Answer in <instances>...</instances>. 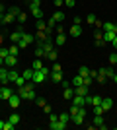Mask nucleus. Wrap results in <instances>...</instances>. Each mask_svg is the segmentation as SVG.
<instances>
[{"label": "nucleus", "instance_id": "nucleus-22", "mask_svg": "<svg viewBox=\"0 0 117 130\" xmlns=\"http://www.w3.org/2000/svg\"><path fill=\"white\" fill-rule=\"evenodd\" d=\"M64 18H67V16H64V14H62L61 10H59V12H55V14H53V20H55L57 23H61L62 20H64Z\"/></svg>", "mask_w": 117, "mask_h": 130}, {"label": "nucleus", "instance_id": "nucleus-6", "mask_svg": "<svg viewBox=\"0 0 117 130\" xmlns=\"http://www.w3.org/2000/svg\"><path fill=\"white\" fill-rule=\"evenodd\" d=\"M12 93H14V91H12V89H10L8 86H2V87H0V99H4V101H8Z\"/></svg>", "mask_w": 117, "mask_h": 130}, {"label": "nucleus", "instance_id": "nucleus-28", "mask_svg": "<svg viewBox=\"0 0 117 130\" xmlns=\"http://www.w3.org/2000/svg\"><path fill=\"white\" fill-rule=\"evenodd\" d=\"M41 56H45V49H43V45H39L37 49H35V58H41Z\"/></svg>", "mask_w": 117, "mask_h": 130}, {"label": "nucleus", "instance_id": "nucleus-53", "mask_svg": "<svg viewBox=\"0 0 117 130\" xmlns=\"http://www.w3.org/2000/svg\"><path fill=\"white\" fill-rule=\"evenodd\" d=\"M55 31H57V33H64V29H62V25H61V23H59V27H57Z\"/></svg>", "mask_w": 117, "mask_h": 130}, {"label": "nucleus", "instance_id": "nucleus-3", "mask_svg": "<svg viewBox=\"0 0 117 130\" xmlns=\"http://www.w3.org/2000/svg\"><path fill=\"white\" fill-rule=\"evenodd\" d=\"M16 64H18V56H14V54H8V56L4 58V66L8 68V70H10V68H14Z\"/></svg>", "mask_w": 117, "mask_h": 130}, {"label": "nucleus", "instance_id": "nucleus-19", "mask_svg": "<svg viewBox=\"0 0 117 130\" xmlns=\"http://www.w3.org/2000/svg\"><path fill=\"white\" fill-rule=\"evenodd\" d=\"M101 29H103V31H117V25H115V23H111V22H107V23L101 25Z\"/></svg>", "mask_w": 117, "mask_h": 130}, {"label": "nucleus", "instance_id": "nucleus-24", "mask_svg": "<svg viewBox=\"0 0 117 130\" xmlns=\"http://www.w3.org/2000/svg\"><path fill=\"white\" fill-rule=\"evenodd\" d=\"M96 105H101V95H94V97H92L90 107H96Z\"/></svg>", "mask_w": 117, "mask_h": 130}, {"label": "nucleus", "instance_id": "nucleus-26", "mask_svg": "<svg viewBox=\"0 0 117 130\" xmlns=\"http://www.w3.org/2000/svg\"><path fill=\"white\" fill-rule=\"evenodd\" d=\"M43 49H45V54H47V53H51V51L55 49V47H53V43H51L49 39H47V41L43 43Z\"/></svg>", "mask_w": 117, "mask_h": 130}, {"label": "nucleus", "instance_id": "nucleus-18", "mask_svg": "<svg viewBox=\"0 0 117 130\" xmlns=\"http://www.w3.org/2000/svg\"><path fill=\"white\" fill-rule=\"evenodd\" d=\"M18 78H20V74H18V72L14 70V68H10V70H8V80H10L12 84H14V82H16Z\"/></svg>", "mask_w": 117, "mask_h": 130}, {"label": "nucleus", "instance_id": "nucleus-45", "mask_svg": "<svg viewBox=\"0 0 117 130\" xmlns=\"http://www.w3.org/2000/svg\"><path fill=\"white\" fill-rule=\"evenodd\" d=\"M109 64H117V53L109 54Z\"/></svg>", "mask_w": 117, "mask_h": 130}, {"label": "nucleus", "instance_id": "nucleus-10", "mask_svg": "<svg viewBox=\"0 0 117 130\" xmlns=\"http://www.w3.org/2000/svg\"><path fill=\"white\" fill-rule=\"evenodd\" d=\"M101 107L106 109V111H109L113 107V99L111 97H101Z\"/></svg>", "mask_w": 117, "mask_h": 130}, {"label": "nucleus", "instance_id": "nucleus-36", "mask_svg": "<svg viewBox=\"0 0 117 130\" xmlns=\"http://www.w3.org/2000/svg\"><path fill=\"white\" fill-rule=\"evenodd\" d=\"M68 113H70V119H72L74 115H78V113H80V107H78V105H72V107H70V111H68Z\"/></svg>", "mask_w": 117, "mask_h": 130}, {"label": "nucleus", "instance_id": "nucleus-11", "mask_svg": "<svg viewBox=\"0 0 117 130\" xmlns=\"http://www.w3.org/2000/svg\"><path fill=\"white\" fill-rule=\"evenodd\" d=\"M72 105H78V107H86V99L82 95H74L72 97Z\"/></svg>", "mask_w": 117, "mask_h": 130}, {"label": "nucleus", "instance_id": "nucleus-30", "mask_svg": "<svg viewBox=\"0 0 117 130\" xmlns=\"http://www.w3.org/2000/svg\"><path fill=\"white\" fill-rule=\"evenodd\" d=\"M59 120H62V122L68 124V122H70V113H61L59 115Z\"/></svg>", "mask_w": 117, "mask_h": 130}, {"label": "nucleus", "instance_id": "nucleus-50", "mask_svg": "<svg viewBox=\"0 0 117 130\" xmlns=\"http://www.w3.org/2000/svg\"><path fill=\"white\" fill-rule=\"evenodd\" d=\"M90 84H92V78H90V76H88V78H84V86H88V87H90Z\"/></svg>", "mask_w": 117, "mask_h": 130}, {"label": "nucleus", "instance_id": "nucleus-7", "mask_svg": "<svg viewBox=\"0 0 117 130\" xmlns=\"http://www.w3.org/2000/svg\"><path fill=\"white\" fill-rule=\"evenodd\" d=\"M22 35H23V29H22V27H20L18 31H14V33H12V35H10V41H12V43H14V45H18V43H20V39H22Z\"/></svg>", "mask_w": 117, "mask_h": 130}, {"label": "nucleus", "instance_id": "nucleus-29", "mask_svg": "<svg viewBox=\"0 0 117 130\" xmlns=\"http://www.w3.org/2000/svg\"><path fill=\"white\" fill-rule=\"evenodd\" d=\"M37 39H39V41H41V45H43L45 41L49 39V35H47V33H45V31H37Z\"/></svg>", "mask_w": 117, "mask_h": 130}, {"label": "nucleus", "instance_id": "nucleus-23", "mask_svg": "<svg viewBox=\"0 0 117 130\" xmlns=\"http://www.w3.org/2000/svg\"><path fill=\"white\" fill-rule=\"evenodd\" d=\"M14 84H16V87H23L25 84H28V80H25V78H23L22 74H20V78H18V80L14 82Z\"/></svg>", "mask_w": 117, "mask_h": 130}, {"label": "nucleus", "instance_id": "nucleus-32", "mask_svg": "<svg viewBox=\"0 0 117 130\" xmlns=\"http://www.w3.org/2000/svg\"><path fill=\"white\" fill-rule=\"evenodd\" d=\"M8 120H10L12 124L16 126V124H18V122H20V115H16V113H12V115H10V119H8Z\"/></svg>", "mask_w": 117, "mask_h": 130}, {"label": "nucleus", "instance_id": "nucleus-1", "mask_svg": "<svg viewBox=\"0 0 117 130\" xmlns=\"http://www.w3.org/2000/svg\"><path fill=\"white\" fill-rule=\"evenodd\" d=\"M49 74L51 72L47 70V68H41V70H33V78H31V82H35V84H43L47 78H49Z\"/></svg>", "mask_w": 117, "mask_h": 130}, {"label": "nucleus", "instance_id": "nucleus-59", "mask_svg": "<svg viewBox=\"0 0 117 130\" xmlns=\"http://www.w3.org/2000/svg\"><path fill=\"white\" fill-rule=\"evenodd\" d=\"M2 10H4V8H2V4H0V14H2Z\"/></svg>", "mask_w": 117, "mask_h": 130}, {"label": "nucleus", "instance_id": "nucleus-51", "mask_svg": "<svg viewBox=\"0 0 117 130\" xmlns=\"http://www.w3.org/2000/svg\"><path fill=\"white\" fill-rule=\"evenodd\" d=\"M62 4H64V0H55V6H57V8H61Z\"/></svg>", "mask_w": 117, "mask_h": 130}, {"label": "nucleus", "instance_id": "nucleus-52", "mask_svg": "<svg viewBox=\"0 0 117 130\" xmlns=\"http://www.w3.org/2000/svg\"><path fill=\"white\" fill-rule=\"evenodd\" d=\"M29 6H41V0H31V4Z\"/></svg>", "mask_w": 117, "mask_h": 130}, {"label": "nucleus", "instance_id": "nucleus-33", "mask_svg": "<svg viewBox=\"0 0 117 130\" xmlns=\"http://www.w3.org/2000/svg\"><path fill=\"white\" fill-rule=\"evenodd\" d=\"M14 20H16V18L12 16V14H6V16H2V22H4V23H12Z\"/></svg>", "mask_w": 117, "mask_h": 130}, {"label": "nucleus", "instance_id": "nucleus-56", "mask_svg": "<svg viewBox=\"0 0 117 130\" xmlns=\"http://www.w3.org/2000/svg\"><path fill=\"white\" fill-rule=\"evenodd\" d=\"M0 66H4V58L2 56H0Z\"/></svg>", "mask_w": 117, "mask_h": 130}, {"label": "nucleus", "instance_id": "nucleus-37", "mask_svg": "<svg viewBox=\"0 0 117 130\" xmlns=\"http://www.w3.org/2000/svg\"><path fill=\"white\" fill-rule=\"evenodd\" d=\"M8 14H12L14 18H18V16H20V8H16V6H12L10 10H8Z\"/></svg>", "mask_w": 117, "mask_h": 130}, {"label": "nucleus", "instance_id": "nucleus-41", "mask_svg": "<svg viewBox=\"0 0 117 130\" xmlns=\"http://www.w3.org/2000/svg\"><path fill=\"white\" fill-rule=\"evenodd\" d=\"M33 101H35V103H37V105H39V107H45V105H47V101H45V99H43V97H35V99H33Z\"/></svg>", "mask_w": 117, "mask_h": 130}, {"label": "nucleus", "instance_id": "nucleus-21", "mask_svg": "<svg viewBox=\"0 0 117 130\" xmlns=\"http://www.w3.org/2000/svg\"><path fill=\"white\" fill-rule=\"evenodd\" d=\"M78 74H80L82 78H88L90 76V68L88 66H80V68H78Z\"/></svg>", "mask_w": 117, "mask_h": 130}, {"label": "nucleus", "instance_id": "nucleus-2", "mask_svg": "<svg viewBox=\"0 0 117 130\" xmlns=\"http://www.w3.org/2000/svg\"><path fill=\"white\" fill-rule=\"evenodd\" d=\"M29 43H33V35H29V33H25L23 31V35H22V39H20V43H18V47L20 49H25Z\"/></svg>", "mask_w": 117, "mask_h": 130}, {"label": "nucleus", "instance_id": "nucleus-8", "mask_svg": "<svg viewBox=\"0 0 117 130\" xmlns=\"http://www.w3.org/2000/svg\"><path fill=\"white\" fill-rule=\"evenodd\" d=\"M49 128H51V130H64V128H67V122H62V120H57V122H51Z\"/></svg>", "mask_w": 117, "mask_h": 130}, {"label": "nucleus", "instance_id": "nucleus-48", "mask_svg": "<svg viewBox=\"0 0 117 130\" xmlns=\"http://www.w3.org/2000/svg\"><path fill=\"white\" fill-rule=\"evenodd\" d=\"M64 4H67L68 8H74V4H76V0H64Z\"/></svg>", "mask_w": 117, "mask_h": 130}, {"label": "nucleus", "instance_id": "nucleus-35", "mask_svg": "<svg viewBox=\"0 0 117 130\" xmlns=\"http://www.w3.org/2000/svg\"><path fill=\"white\" fill-rule=\"evenodd\" d=\"M92 109H94V115H103L106 113V109L101 107V105H96V107H92Z\"/></svg>", "mask_w": 117, "mask_h": 130}, {"label": "nucleus", "instance_id": "nucleus-17", "mask_svg": "<svg viewBox=\"0 0 117 130\" xmlns=\"http://www.w3.org/2000/svg\"><path fill=\"white\" fill-rule=\"evenodd\" d=\"M82 84H84V78L80 76V74H78V76H74L72 82H70V86H72V87H78V86H82Z\"/></svg>", "mask_w": 117, "mask_h": 130}, {"label": "nucleus", "instance_id": "nucleus-14", "mask_svg": "<svg viewBox=\"0 0 117 130\" xmlns=\"http://www.w3.org/2000/svg\"><path fill=\"white\" fill-rule=\"evenodd\" d=\"M115 35H117V31H103V41H106V43H111L113 39H115Z\"/></svg>", "mask_w": 117, "mask_h": 130}, {"label": "nucleus", "instance_id": "nucleus-5", "mask_svg": "<svg viewBox=\"0 0 117 130\" xmlns=\"http://www.w3.org/2000/svg\"><path fill=\"white\" fill-rule=\"evenodd\" d=\"M0 82H2V86L10 84V80H8V68L6 66H0Z\"/></svg>", "mask_w": 117, "mask_h": 130}, {"label": "nucleus", "instance_id": "nucleus-12", "mask_svg": "<svg viewBox=\"0 0 117 130\" xmlns=\"http://www.w3.org/2000/svg\"><path fill=\"white\" fill-rule=\"evenodd\" d=\"M29 10H31V14H33L37 20H41L43 18V12H41V6H29Z\"/></svg>", "mask_w": 117, "mask_h": 130}, {"label": "nucleus", "instance_id": "nucleus-44", "mask_svg": "<svg viewBox=\"0 0 117 130\" xmlns=\"http://www.w3.org/2000/svg\"><path fill=\"white\" fill-rule=\"evenodd\" d=\"M59 120V115H55V113H49V124L51 122H57Z\"/></svg>", "mask_w": 117, "mask_h": 130}, {"label": "nucleus", "instance_id": "nucleus-46", "mask_svg": "<svg viewBox=\"0 0 117 130\" xmlns=\"http://www.w3.org/2000/svg\"><path fill=\"white\" fill-rule=\"evenodd\" d=\"M25 20H28V14H23V12H20V16H18V22H20V23H23Z\"/></svg>", "mask_w": 117, "mask_h": 130}, {"label": "nucleus", "instance_id": "nucleus-60", "mask_svg": "<svg viewBox=\"0 0 117 130\" xmlns=\"http://www.w3.org/2000/svg\"><path fill=\"white\" fill-rule=\"evenodd\" d=\"M115 25H117V23H115Z\"/></svg>", "mask_w": 117, "mask_h": 130}, {"label": "nucleus", "instance_id": "nucleus-38", "mask_svg": "<svg viewBox=\"0 0 117 130\" xmlns=\"http://www.w3.org/2000/svg\"><path fill=\"white\" fill-rule=\"evenodd\" d=\"M37 29L39 31H45V29H47V23H45L43 20H37Z\"/></svg>", "mask_w": 117, "mask_h": 130}, {"label": "nucleus", "instance_id": "nucleus-9", "mask_svg": "<svg viewBox=\"0 0 117 130\" xmlns=\"http://www.w3.org/2000/svg\"><path fill=\"white\" fill-rule=\"evenodd\" d=\"M62 97H64V99H72L74 97V87L67 86V87H64V91H62Z\"/></svg>", "mask_w": 117, "mask_h": 130}, {"label": "nucleus", "instance_id": "nucleus-43", "mask_svg": "<svg viewBox=\"0 0 117 130\" xmlns=\"http://www.w3.org/2000/svg\"><path fill=\"white\" fill-rule=\"evenodd\" d=\"M103 72H106V78H113L115 76V72H113L111 68H103Z\"/></svg>", "mask_w": 117, "mask_h": 130}, {"label": "nucleus", "instance_id": "nucleus-16", "mask_svg": "<svg viewBox=\"0 0 117 130\" xmlns=\"http://www.w3.org/2000/svg\"><path fill=\"white\" fill-rule=\"evenodd\" d=\"M70 35H72V37H80V35H82V27L72 23V27H70Z\"/></svg>", "mask_w": 117, "mask_h": 130}, {"label": "nucleus", "instance_id": "nucleus-57", "mask_svg": "<svg viewBox=\"0 0 117 130\" xmlns=\"http://www.w3.org/2000/svg\"><path fill=\"white\" fill-rule=\"evenodd\" d=\"M113 82H115V84H117V74H115V76H113Z\"/></svg>", "mask_w": 117, "mask_h": 130}, {"label": "nucleus", "instance_id": "nucleus-58", "mask_svg": "<svg viewBox=\"0 0 117 130\" xmlns=\"http://www.w3.org/2000/svg\"><path fill=\"white\" fill-rule=\"evenodd\" d=\"M2 23H4V22H2V14H0V25H2Z\"/></svg>", "mask_w": 117, "mask_h": 130}, {"label": "nucleus", "instance_id": "nucleus-13", "mask_svg": "<svg viewBox=\"0 0 117 130\" xmlns=\"http://www.w3.org/2000/svg\"><path fill=\"white\" fill-rule=\"evenodd\" d=\"M49 78L55 82V84H61V82H62V72H51Z\"/></svg>", "mask_w": 117, "mask_h": 130}, {"label": "nucleus", "instance_id": "nucleus-4", "mask_svg": "<svg viewBox=\"0 0 117 130\" xmlns=\"http://www.w3.org/2000/svg\"><path fill=\"white\" fill-rule=\"evenodd\" d=\"M20 101H22V97H20L18 93H12L10 99H8V103H10L12 109H18V107H20Z\"/></svg>", "mask_w": 117, "mask_h": 130}, {"label": "nucleus", "instance_id": "nucleus-31", "mask_svg": "<svg viewBox=\"0 0 117 130\" xmlns=\"http://www.w3.org/2000/svg\"><path fill=\"white\" fill-rule=\"evenodd\" d=\"M22 76L23 78H25V80H31V78H33V68H28V70H25V72H23V74H22Z\"/></svg>", "mask_w": 117, "mask_h": 130}, {"label": "nucleus", "instance_id": "nucleus-49", "mask_svg": "<svg viewBox=\"0 0 117 130\" xmlns=\"http://www.w3.org/2000/svg\"><path fill=\"white\" fill-rule=\"evenodd\" d=\"M14 128V124H12L10 120H8V122H4V130H12Z\"/></svg>", "mask_w": 117, "mask_h": 130}, {"label": "nucleus", "instance_id": "nucleus-15", "mask_svg": "<svg viewBox=\"0 0 117 130\" xmlns=\"http://www.w3.org/2000/svg\"><path fill=\"white\" fill-rule=\"evenodd\" d=\"M94 124L98 126V128H106V124H103V115H96L94 117Z\"/></svg>", "mask_w": 117, "mask_h": 130}, {"label": "nucleus", "instance_id": "nucleus-34", "mask_svg": "<svg viewBox=\"0 0 117 130\" xmlns=\"http://www.w3.org/2000/svg\"><path fill=\"white\" fill-rule=\"evenodd\" d=\"M8 49H10V54L18 56V53H20V47H18V45H14V43H12V47H8Z\"/></svg>", "mask_w": 117, "mask_h": 130}, {"label": "nucleus", "instance_id": "nucleus-20", "mask_svg": "<svg viewBox=\"0 0 117 130\" xmlns=\"http://www.w3.org/2000/svg\"><path fill=\"white\" fill-rule=\"evenodd\" d=\"M84 117H86V115L78 113V115H74V117H72V119H70V120H72L74 124H82V122H84Z\"/></svg>", "mask_w": 117, "mask_h": 130}, {"label": "nucleus", "instance_id": "nucleus-39", "mask_svg": "<svg viewBox=\"0 0 117 130\" xmlns=\"http://www.w3.org/2000/svg\"><path fill=\"white\" fill-rule=\"evenodd\" d=\"M45 56H47V58H49V60H53V62H55V60H57V51L53 49V51H51V53H47V54H45Z\"/></svg>", "mask_w": 117, "mask_h": 130}, {"label": "nucleus", "instance_id": "nucleus-40", "mask_svg": "<svg viewBox=\"0 0 117 130\" xmlns=\"http://www.w3.org/2000/svg\"><path fill=\"white\" fill-rule=\"evenodd\" d=\"M8 54H10V49H8V47H2V49H0V56H2V58H6Z\"/></svg>", "mask_w": 117, "mask_h": 130}, {"label": "nucleus", "instance_id": "nucleus-47", "mask_svg": "<svg viewBox=\"0 0 117 130\" xmlns=\"http://www.w3.org/2000/svg\"><path fill=\"white\" fill-rule=\"evenodd\" d=\"M51 72H62V70H61V64H59V62H55V64L51 66Z\"/></svg>", "mask_w": 117, "mask_h": 130}, {"label": "nucleus", "instance_id": "nucleus-55", "mask_svg": "<svg viewBox=\"0 0 117 130\" xmlns=\"http://www.w3.org/2000/svg\"><path fill=\"white\" fill-rule=\"evenodd\" d=\"M0 130H4V120H0Z\"/></svg>", "mask_w": 117, "mask_h": 130}, {"label": "nucleus", "instance_id": "nucleus-25", "mask_svg": "<svg viewBox=\"0 0 117 130\" xmlns=\"http://www.w3.org/2000/svg\"><path fill=\"white\" fill-rule=\"evenodd\" d=\"M64 41H67V37H64V33H57V41L55 43L61 47V45H64Z\"/></svg>", "mask_w": 117, "mask_h": 130}, {"label": "nucleus", "instance_id": "nucleus-42", "mask_svg": "<svg viewBox=\"0 0 117 130\" xmlns=\"http://www.w3.org/2000/svg\"><path fill=\"white\" fill-rule=\"evenodd\" d=\"M96 20H98V18H96V16H94V14H90V16H88V18H86V22H88V23H90V25H94V23H96Z\"/></svg>", "mask_w": 117, "mask_h": 130}, {"label": "nucleus", "instance_id": "nucleus-27", "mask_svg": "<svg viewBox=\"0 0 117 130\" xmlns=\"http://www.w3.org/2000/svg\"><path fill=\"white\" fill-rule=\"evenodd\" d=\"M31 68H33V70H41V68H43V60H41V58H35Z\"/></svg>", "mask_w": 117, "mask_h": 130}, {"label": "nucleus", "instance_id": "nucleus-54", "mask_svg": "<svg viewBox=\"0 0 117 130\" xmlns=\"http://www.w3.org/2000/svg\"><path fill=\"white\" fill-rule=\"evenodd\" d=\"M111 45H113V49L117 51V35H115V39H113V41H111Z\"/></svg>", "mask_w": 117, "mask_h": 130}]
</instances>
